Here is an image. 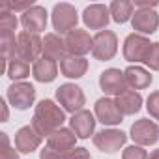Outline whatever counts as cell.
<instances>
[{"instance_id":"1","label":"cell","mask_w":159,"mask_h":159,"mask_svg":"<svg viewBox=\"0 0 159 159\" xmlns=\"http://www.w3.org/2000/svg\"><path fill=\"white\" fill-rule=\"evenodd\" d=\"M64 122H66V111L60 109L52 99H41L36 105L30 125L45 139V137H51L56 129H60Z\"/></svg>"},{"instance_id":"2","label":"cell","mask_w":159,"mask_h":159,"mask_svg":"<svg viewBox=\"0 0 159 159\" xmlns=\"http://www.w3.org/2000/svg\"><path fill=\"white\" fill-rule=\"evenodd\" d=\"M43 56V39L38 34L23 30L17 36V58L25 62H36Z\"/></svg>"},{"instance_id":"3","label":"cell","mask_w":159,"mask_h":159,"mask_svg":"<svg viewBox=\"0 0 159 159\" xmlns=\"http://www.w3.org/2000/svg\"><path fill=\"white\" fill-rule=\"evenodd\" d=\"M56 99L58 103L62 105V109L66 112H79L83 111V105H84V92L79 88L77 84H71V83H66V84H60L56 88Z\"/></svg>"},{"instance_id":"4","label":"cell","mask_w":159,"mask_h":159,"mask_svg":"<svg viewBox=\"0 0 159 159\" xmlns=\"http://www.w3.org/2000/svg\"><path fill=\"white\" fill-rule=\"evenodd\" d=\"M77 23H79V15H77V10L67 4V2H62V4H56L54 10H52V26L58 34H69L77 28Z\"/></svg>"},{"instance_id":"5","label":"cell","mask_w":159,"mask_h":159,"mask_svg":"<svg viewBox=\"0 0 159 159\" xmlns=\"http://www.w3.org/2000/svg\"><path fill=\"white\" fill-rule=\"evenodd\" d=\"M118 51V38L111 30H101L94 36V47H92V56L99 62L112 60Z\"/></svg>"},{"instance_id":"6","label":"cell","mask_w":159,"mask_h":159,"mask_svg":"<svg viewBox=\"0 0 159 159\" xmlns=\"http://www.w3.org/2000/svg\"><path fill=\"white\" fill-rule=\"evenodd\" d=\"M6 99L11 103V107L19 109V111H26L34 105V99H36V88L30 84V83H13L8 92H6Z\"/></svg>"},{"instance_id":"7","label":"cell","mask_w":159,"mask_h":159,"mask_svg":"<svg viewBox=\"0 0 159 159\" xmlns=\"http://www.w3.org/2000/svg\"><path fill=\"white\" fill-rule=\"evenodd\" d=\"M129 137L139 146H152L159 140V125L150 118H140L131 125Z\"/></svg>"},{"instance_id":"8","label":"cell","mask_w":159,"mask_h":159,"mask_svg":"<svg viewBox=\"0 0 159 159\" xmlns=\"http://www.w3.org/2000/svg\"><path fill=\"white\" fill-rule=\"evenodd\" d=\"M152 43L146 36L142 34H129L124 41V58L127 62H144L146 56H148V51H150Z\"/></svg>"},{"instance_id":"9","label":"cell","mask_w":159,"mask_h":159,"mask_svg":"<svg viewBox=\"0 0 159 159\" xmlns=\"http://www.w3.org/2000/svg\"><path fill=\"white\" fill-rule=\"evenodd\" d=\"M64 41H66L67 54L71 56H84L92 52V47H94V38L86 30H81V28H75L73 32H69L64 38Z\"/></svg>"},{"instance_id":"10","label":"cell","mask_w":159,"mask_h":159,"mask_svg":"<svg viewBox=\"0 0 159 159\" xmlns=\"http://www.w3.org/2000/svg\"><path fill=\"white\" fill-rule=\"evenodd\" d=\"M127 140V135L120 129H101L94 135V144L98 150L105 153H114L118 152Z\"/></svg>"},{"instance_id":"11","label":"cell","mask_w":159,"mask_h":159,"mask_svg":"<svg viewBox=\"0 0 159 159\" xmlns=\"http://www.w3.org/2000/svg\"><path fill=\"white\" fill-rule=\"evenodd\" d=\"M99 86L107 96H116V98L120 94H124L125 90H129V86L125 83V77H124V71L114 69V67L105 69L99 75Z\"/></svg>"},{"instance_id":"12","label":"cell","mask_w":159,"mask_h":159,"mask_svg":"<svg viewBox=\"0 0 159 159\" xmlns=\"http://www.w3.org/2000/svg\"><path fill=\"white\" fill-rule=\"evenodd\" d=\"M96 118L98 122H101L103 125H118L124 122V114L120 112L116 101L112 98H101L96 101Z\"/></svg>"},{"instance_id":"13","label":"cell","mask_w":159,"mask_h":159,"mask_svg":"<svg viewBox=\"0 0 159 159\" xmlns=\"http://www.w3.org/2000/svg\"><path fill=\"white\" fill-rule=\"evenodd\" d=\"M96 122H98V120L94 118V114H92L90 111L83 109V111L75 112V114L69 118V127H71V131L77 135V139L86 140V139H90V137L94 135Z\"/></svg>"},{"instance_id":"14","label":"cell","mask_w":159,"mask_h":159,"mask_svg":"<svg viewBox=\"0 0 159 159\" xmlns=\"http://www.w3.org/2000/svg\"><path fill=\"white\" fill-rule=\"evenodd\" d=\"M83 21L90 30H103L111 21V11L105 4H90L83 11Z\"/></svg>"},{"instance_id":"15","label":"cell","mask_w":159,"mask_h":159,"mask_svg":"<svg viewBox=\"0 0 159 159\" xmlns=\"http://www.w3.org/2000/svg\"><path fill=\"white\" fill-rule=\"evenodd\" d=\"M131 25L133 30H137V34H153L159 26V15L153 10H135Z\"/></svg>"},{"instance_id":"16","label":"cell","mask_w":159,"mask_h":159,"mask_svg":"<svg viewBox=\"0 0 159 159\" xmlns=\"http://www.w3.org/2000/svg\"><path fill=\"white\" fill-rule=\"evenodd\" d=\"M21 25L26 32H32V34L43 32L47 26V10L41 6H32L28 11L21 15Z\"/></svg>"},{"instance_id":"17","label":"cell","mask_w":159,"mask_h":159,"mask_svg":"<svg viewBox=\"0 0 159 159\" xmlns=\"http://www.w3.org/2000/svg\"><path fill=\"white\" fill-rule=\"evenodd\" d=\"M75 142H77V135L71 131V127H60L51 137H47V146L60 152L62 155L71 152L73 148H77Z\"/></svg>"},{"instance_id":"18","label":"cell","mask_w":159,"mask_h":159,"mask_svg":"<svg viewBox=\"0 0 159 159\" xmlns=\"http://www.w3.org/2000/svg\"><path fill=\"white\" fill-rule=\"evenodd\" d=\"M41 135L32 127V125H25L15 133V148L21 153H32L34 150L39 148L41 144Z\"/></svg>"},{"instance_id":"19","label":"cell","mask_w":159,"mask_h":159,"mask_svg":"<svg viewBox=\"0 0 159 159\" xmlns=\"http://www.w3.org/2000/svg\"><path fill=\"white\" fill-rule=\"evenodd\" d=\"M124 77H125V83L129 86V90H144L152 84V75L148 69L140 67V66H129L125 71H124Z\"/></svg>"},{"instance_id":"20","label":"cell","mask_w":159,"mask_h":159,"mask_svg":"<svg viewBox=\"0 0 159 159\" xmlns=\"http://www.w3.org/2000/svg\"><path fill=\"white\" fill-rule=\"evenodd\" d=\"M32 75L38 83H52L58 75V64L47 56H41L32 66Z\"/></svg>"},{"instance_id":"21","label":"cell","mask_w":159,"mask_h":159,"mask_svg":"<svg viewBox=\"0 0 159 159\" xmlns=\"http://www.w3.org/2000/svg\"><path fill=\"white\" fill-rule=\"evenodd\" d=\"M88 69V62L84 56H71L67 54L62 62H60V71L64 77L67 79H81Z\"/></svg>"},{"instance_id":"22","label":"cell","mask_w":159,"mask_h":159,"mask_svg":"<svg viewBox=\"0 0 159 159\" xmlns=\"http://www.w3.org/2000/svg\"><path fill=\"white\" fill-rule=\"evenodd\" d=\"M114 101H116V105L124 116H133L142 109V96L135 90H125Z\"/></svg>"},{"instance_id":"23","label":"cell","mask_w":159,"mask_h":159,"mask_svg":"<svg viewBox=\"0 0 159 159\" xmlns=\"http://www.w3.org/2000/svg\"><path fill=\"white\" fill-rule=\"evenodd\" d=\"M43 56L51 58V60H64L67 56V49H66V41L60 39V36L56 34H45L43 38Z\"/></svg>"},{"instance_id":"24","label":"cell","mask_w":159,"mask_h":159,"mask_svg":"<svg viewBox=\"0 0 159 159\" xmlns=\"http://www.w3.org/2000/svg\"><path fill=\"white\" fill-rule=\"evenodd\" d=\"M133 2L129 0H114V2L109 6V11H111V19L118 25H124L127 23L129 19H133Z\"/></svg>"},{"instance_id":"25","label":"cell","mask_w":159,"mask_h":159,"mask_svg":"<svg viewBox=\"0 0 159 159\" xmlns=\"http://www.w3.org/2000/svg\"><path fill=\"white\" fill-rule=\"evenodd\" d=\"M0 52H2V58L8 60V62L17 58V38H15V32L0 30Z\"/></svg>"},{"instance_id":"26","label":"cell","mask_w":159,"mask_h":159,"mask_svg":"<svg viewBox=\"0 0 159 159\" xmlns=\"http://www.w3.org/2000/svg\"><path fill=\"white\" fill-rule=\"evenodd\" d=\"M30 75V64L21 60V58H15L10 62L8 66V77L11 79L13 83H21L23 79H26Z\"/></svg>"},{"instance_id":"27","label":"cell","mask_w":159,"mask_h":159,"mask_svg":"<svg viewBox=\"0 0 159 159\" xmlns=\"http://www.w3.org/2000/svg\"><path fill=\"white\" fill-rule=\"evenodd\" d=\"M19 21L13 15V11L10 10H2L0 8V30H8V32H15Z\"/></svg>"},{"instance_id":"28","label":"cell","mask_w":159,"mask_h":159,"mask_svg":"<svg viewBox=\"0 0 159 159\" xmlns=\"http://www.w3.org/2000/svg\"><path fill=\"white\" fill-rule=\"evenodd\" d=\"M0 142H2V148H0V159H19V150L10 146L8 133H0Z\"/></svg>"},{"instance_id":"29","label":"cell","mask_w":159,"mask_h":159,"mask_svg":"<svg viewBox=\"0 0 159 159\" xmlns=\"http://www.w3.org/2000/svg\"><path fill=\"white\" fill-rule=\"evenodd\" d=\"M122 159H148V152L144 150V146L133 144V146L124 148V152H122Z\"/></svg>"},{"instance_id":"30","label":"cell","mask_w":159,"mask_h":159,"mask_svg":"<svg viewBox=\"0 0 159 159\" xmlns=\"http://www.w3.org/2000/svg\"><path fill=\"white\" fill-rule=\"evenodd\" d=\"M144 64H146L150 69L159 71V41L152 43V47H150V51H148V56H146V60H144Z\"/></svg>"},{"instance_id":"31","label":"cell","mask_w":159,"mask_h":159,"mask_svg":"<svg viewBox=\"0 0 159 159\" xmlns=\"http://www.w3.org/2000/svg\"><path fill=\"white\" fill-rule=\"evenodd\" d=\"M146 111L153 120H159V90L152 92L146 99Z\"/></svg>"},{"instance_id":"32","label":"cell","mask_w":159,"mask_h":159,"mask_svg":"<svg viewBox=\"0 0 159 159\" xmlns=\"http://www.w3.org/2000/svg\"><path fill=\"white\" fill-rule=\"evenodd\" d=\"M64 159H90V152L86 148H73L71 152L64 153Z\"/></svg>"},{"instance_id":"33","label":"cell","mask_w":159,"mask_h":159,"mask_svg":"<svg viewBox=\"0 0 159 159\" xmlns=\"http://www.w3.org/2000/svg\"><path fill=\"white\" fill-rule=\"evenodd\" d=\"M39 159H64V155L60 153V152H56V150H52V148H43L41 150V153H39Z\"/></svg>"},{"instance_id":"34","label":"cell","mask_w":159,"mask_h":159,"mask_svg":"<svg viewBox=\"0 0 159 159\" xmlns=\"http://www.w3.org/2000/svg\"><path fill=\"white\" fill-rule=\"evenodd\" d=\"M133 6H135V10H153L159 6V2L157 0H152V2H148V0H144V2L142 0H135Z\"/></svg>"},{"instance_id":"35","label":"cell","mask_w":159,"mask_h":159,"mask_svg":"<svg viewBox=\"0 0 159 159\" xmlns=\"http://www.w3.org/2000/svg\"><path fill=\"white\" fill-rule=\"evenodd\" d=\"M0 105H2V120H0V122H6L8 120V105H6V99H0Z\"/></svg>"},{"instance_id":"36","label":"cell","mask_w":159,"mask_h":159,"mask_svg":"<svg viewBox=\"0 0 159 159\" xmlns=\"http://www.w3.org/2000/svg\"><path fill=\"white\" fill-rule=\"evenodd\" d=\"M148 159H159V148H157V150H153V152L148 155Z\"/></svg>"}]
</instances>
